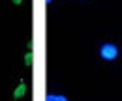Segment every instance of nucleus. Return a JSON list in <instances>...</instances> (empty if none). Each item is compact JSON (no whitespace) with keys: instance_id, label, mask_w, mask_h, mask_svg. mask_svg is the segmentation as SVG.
Returning <instances> with one entry per match:
<instances>
[{"instance_id":"nucleus-4","label":"nucleus","mask_w":122,"mask_h":101,"mask_svg":"<svg viewBox=\"0 0 122 101\" xmlns=\"http://www.w3.org/2000/svg\"><path fill=\"white\" fill-rule=\"evenodd\" d=\"M25 64H26V66H32V53L30 51L25 54Z\"/></svg>"},{"instance_id":"nucleus-1","label":"nucleus","mask_w":122,"mask_h":101,"mask_svg":"<svg viewBox=\"0 0 122 101\" xmlns=\"http://www.w3.org/2000/svg\"><path fill=\"white\" fill-rule=\"evenodd\" d=\"M100 56L103 58V60H115V58L118 56V49H117V45L103 43V45H102V49H100Z\"/></svg>"},{"instance_id":"nucleus-2","label":"nucleus","mask_w":122,"mask_h":101,"mask_svg":"<svg viewBox=\"0 0 122 101\" xmlns=\"http://www.w3.org/2000/svg\"><path fill=\"white\" fill-rule=\"evenodd\" d=\"M25 94H26V84H25V82H19V86H17L15 92H13V97H15V99H21Z\"/></svg>"},{"instance_id":"nucleus-5","label":"nucleus","mask_w":122,"mask_h":101,"mask_svg":"<svg viewBox=\"0 0 122 101\" xmlns=\"http://www.w3.org/2000/svg\"><path fill=\"white\" fill-rule=\"evenodd\" d=\"M11 2H13V4H17V6H19V4H23V0H11Z\"/></svg>"},{"instance_id":"nucleus-3","label":"nucleus","mask_w":122,"mask_h":101,"mask_svg":"<svg viewBox=\"0 0 122 101\" xmlns=\"http://www.w3.org/2000/svg\"><path fill=\"white\" fill-rule=\"evenodd\" d=\"M45 101H68L64 96H55V94H51V96H47Z\"/></svg>"},{"instance_id":"nucleus-6","label":"nucleus","mask_w":122,"mask_h":101,"mask_svg":"<svg viewBox=\"0 0 122 101\" xmlns=\"http://www.w3.org/2000/svg\"><path fill=\"white\" fill-rule=\"evenodd\" d=\"M45 2H47V4H49V2H51V0H45Z\"/></svg>"}]
</instances>
